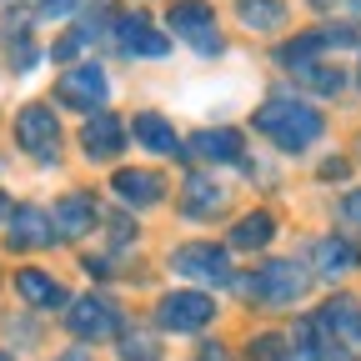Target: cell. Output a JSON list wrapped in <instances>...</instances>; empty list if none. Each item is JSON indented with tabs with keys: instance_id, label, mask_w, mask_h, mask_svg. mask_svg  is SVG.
I'll return each instance as SVG.
<instances>
[{
	"instance_id": "cell-22",
	"label": "cell",
	"mask_w": 361,
	"mask_h": 361,
	"mask_svg": "<svg viewBox=\"0 0 361 361\" xmlns=\"http://www.w3.org/2000/svg\"><path fill=\"white\" fill-rule=\"evenodd\" d=\"M311 256H316V271H326V276H341V271L361 266V256H356V246L346 236H322L311 246Z\"/></svg>"
},
{
	"instance_id": "cell-32",
	"label": "cell",
	"mask_w": 361,
	"mask_h": 361,
	"mask_svg": "<svg viewBox=\"0 0 361 361\" xmlns=\"http://www.w3.org/2000/svg\"><path fill=\"white\" fill-rule=\"evenodd\" d=\"M311 6H322V11H326V6H336V0H311Z\"/></svg>"
},
{
	"instance_id": "cell-14",
	"label": "cell",
	"mask_w": 361,
	"mask_h": 361,
	"mask_svg": "<svg viewBox=\"0 0 361 361\" xmlns=\"http://www.w3.org/2000/svg\"><path fill=\"white\" fill-rule=\"evenodd\" d=\"M80 146H85L90 161H111V156H121V146H126V126H121L111 111H96V116L85 121V130H80Z\"/></svg>"
},
{
	"instance_id": "cell-19",
	"label": "cell",
	"mask_w": 361,
	"mask_h": 361,
	"mask_svg": "<svg viewBox=\"0 0 361 361\" xmlns=\"http://www.w3.org/2000/svg\"><path fill=\"white\" fill-rule=\"evenodd\" d=\"M236 16H241L246 30H261V35H276L291 20L286 0H236Z\"/></svg>"
},
{
	"instance_id": "cell-12",
	"label": "cell",
	"mask_w": 361,
	"mask_h": 361,
	"mask_svg": "<svg viewBox=\"0 0 361 361\" xmlns=\"http://www.w3.org/2000/svg\"><path fill=\"white\" fill-rule=\"evenodd\" d=\"M111 191L126 201V206H135V211H146V206H156L161 196H166V176L161 171H135V166H126V171H116L111 176Z\"/></svg>"
},
{
	"instance_id": "cell-13",
	"label": "cell",
	"mask_w": 361,
	"mask_h": 361,
	"mask_svg": "<svg viewBox=\"0 0 361 361\" xmlns=\"http://www.w3.org/2000/svg\"><path fill=\"white\" fill-rule=\"evenodd\" d=\"M116 45H121V56H166L171 51V40L146 16H116Z\"/></svg>"
},
{
	"instance_id": "cell-20",
	"label": "cell",
	"mask_w": 361,
	"mask_h": 361,
	"mask_svg": "<svg viewBox=\"0 0 361 361\" xmlns=\"http://www.w3.org/2000/svg\"><path fill=\"white\" fill-rule=\"evenodd\" d=\"M226 206V191L216 186V180H206V176H186L180 180V211L186 216H216Z\"/></svg>"
},
{
	"instance_id": "cell-30",
	"label": "cell",
	"mask_w": 361,
	"mask_h": 361,
	"mask_svg": "<svg viewBox=\"0 0 361 361\" xmlns=\"http://www.w3.org/2000/svg\"><path fill=\"white\" fill-rule=\"evenodd\" d=\"M11 211H16V201H11L6 191H0V226H6V221H11Z\"/></svg>"
},
{
	"instance_id": "cell-6",
	"label": "cell",
	"mask_w": 361,
	"mask_h": 361,
	"mask_svg": "<svg viewBox=\"0 0 361 361\" xmlns=\"http://www.w3.org/2000/svg\"><path fill=\"white\" fill-rule=\"evenodd\" d=\"M171 266L180 271V276L201 281V286H231V281H236L231 256H226L221 246H211V241H186V246H176V251H171Z\"/></svg>"
},
{
	"instance_id": "cell-17",
	"label": "cell",
	"mask_w": 361,
	"mask_h": 361,
	"mask_svg": "<svg viewBox=\"0 0 361 361\" xmlns=\"http://www.w3.org/2000/svg\"><path fill=\"white\" fill-rule=\"evenodd\" d=\"M106 16H111V6H106V0H96V11H90L75 30H66V35L51 45V56H56L61 66H71V61L85 51V45H96V40H101V30H106V25H96V20H106Z\"/></svg>"
},
{
	"instance_id": "cell-4",
	"label": "cell",
	"mask_w": 361,
	"mask_h": 361,
	"mask_svg": "<svg viewBox=\"0 0 361 361\" xmlns=\"http://www.w3.org/2000/svg\"><path fill=\"white\" fill-rule=\"evenodd\" d=\"M166 25L196 45L201 56H221V30H216V11L206 6V0H171V11H166Z\"/></svg>"
},
{
	"instance_id": "cell-25",
	"label": "cell",
	"mask_w": 361,
	"mask_h": 361,
	"mask_svg": "<svg viewBox=\"0 0 361 361\" xmlns=\"http://www.w3.org/2000/svg\"><path fill=\"white\" fill-rule=\"evenodd\" d=\"M251 361H286V341L281 336H256L251 341Z\"/></svg>"
},
{
	"instance_id": "cell-33",
	"label": "cell",
	"mask_w": 361,
	"mask_h": 361,
	"mask_svg": "<svg viewBox=\"0 0 361 361\" xmlns=\"http://www.w3.org/2000/svg\"><path fill=\"white\" fill-rule=\"evenodd\" d=\"M0 361H11V356H6V351H0Z\"/></svg>"
},
{
	"instance_id": "cell-15",
	"label": "cell",
	"mask_w": 361,
	"mask_h": 361,
	"mask_svg": "<svg viewBox=\"0 0 361 361\" xmlns=\"http://www.w3.org/2000/svg\"><path fill=\"white\" fill-rule=\"evenodd\" d=\"M130 135H135V146H146V151H156V156H186L176 126H171L166 116H156V111H141V116H135V121H130Z\"/></svg>"
},
{
	"instance_id": "cell-3",
	"label": "cell",
	"mask_w": 361,
	"mask_h": 361,
	"mask_svg": "<svg viewBox=\"0 0 361 361\" xmlns=\"http://www.w3.org/2000/svg\"><path fill=\"white\" fill-rule=\"evenodd\" d=\"M16 146L30 161H56L61 156V121H56V111L40 106V101L20 106L16 111Z\"/></svg>"
},
{
	"instance_id": "cell-18",
	"label": "cell",
	"mask_w": 361,
	"mask_h": 361,
	"mask_svg": "<svg viewBox=\"0 0 361 361\" xmlns=\"http://www.w3.org/2000/svg\"><path fill=\"white\" fill-rule=\"evenodd\" d=\"M186 151H196L201 161H221V166H241L246 161V146H241L236 130H201Z\"/></svg>"
},
{
	"instance_id": "cell-11",
	"label": "cell",
	"mask_w": 361,
	"mask_h": 361,
	"mask_svg": "<svg viewBox=\"0 0 361 361\" xmlns=\"http://www.w3.org/2000/svg\"><path fill=\"white\" fill-rule=\"evenodd\" d=\"M6 246H11V251H40V246H56L51 216H45L40 206H16L11 221H6Z\"/></svg>"
},
{
	"instance_id": "cell-9",
	"label": "cell",
	"mask_w": 361,
	"mask_h": 361,
	"mask_svg": "<svg viewBox=\"0 0 361 361\" xmlns=\"http://www.w3.org/2000/svg\"><path fill=\"white\" fill-rule=\"evenodd\" d=\"M211 316H216V301H211L206 291H171V296H161V306H156V322H161L166 331H201Z\"/></svg>"
},
{
	"instance_id": "cell-16",
	"label": "cell",
	"mask_w": 361,
	"mask_h": 361,
	"mask_svg": "<svg viewBox=\"0 0 361 361\" xmlns=\"http://www.w3.org/2000/svg\"><path fill=\"white\" fill-rule=\"evenodd\" d=\"M16 291H20V301H25V306H40V311H56V306H66V301H71V296H66V286H61L56 276H45V271H35V266L16 271Z\"/></svg>"
},
{
	"instance_id": "cell-31",
	"label": "cell",
	"mask_w": 361,
	"mask_h": 361,
	"mask_svg": "<svg viewBox=\"0 0 361 361\" xmlns=\"http://www.w3.org/2000/svg\"><path fill=\"white\" fill-rule=\"evenodd\" d=\"M56 361H90L85 351H66V356H56Z\"/></svg>"
},
{
	"instance_id": "cell-23",
	"label": "cell",
	"mask_w": 361,
	"mask_h": 361,
	"mask_svg": "<svg viewBox=\"0 0 361 361\" xmlns=\"http://www.w3.org/2000/svg\"><path fill=\"white\" fill-rule=\"evenodd\" d=\"M271 236H276V216L271 211H251V216H241L231 226V246L236 251H261V246H271Z\"/></svg>"
},
{
	"instance_id": "cell-26",
	"label": "cell",
	"mask_w": 361,
	"mask_h": 361,
	"mask_svg": "<svg viewBox=\"0 0 361 361\" xmlns=\"http://www.w3.org/2000/svg\"><path fill=\"white\" fill-rule=\"evenodd\" d=\"M85 0H35V11L45 16V20H61V16H71V11H80Z\"/></svg>"
},
{
	"instance_id": "cell-27",
	"label": "cell",
	"mask_w": 361,
	"mask_h": 361,
	"mask_svg": "<svg viewBox=\"0 0 361 361\" xmlns=\"http://www.w3.org/2000/svg\"><path fill=\"white\" fill-rule=\"evenodd\" d=\"M341 221L351 226V231H361V191H351V196L341 201Z\"/></svg>"
},
{
	"instance_id": "cell-1",
	"label": "cell",
	"mask_w": 361,
	"mask_h": 361,
	"mask_svg": "<svg viewBox=\"0 0 361 361\" xmlns=\"http://www.w3.org/2000/svg\"><path fill=\"white\" fill-rule=\"evenodd\" d=\"M256 130L266 135L271 146H281V151H306V146H316L322 141V130H326V116L316 111V106H306V101H296V96H271L261 111H256Z\"/></svg>"
},
{
	"instance_id": "cell-2",
	"label": "cell",
	"mask_w": 361,
	"mask_h": 361,
	"mask_svg": "<svg viewBox=\"0 0 361 361\" xmlns=\"http://www.w3.org/2000/svg\"><path fill=\"white\" fill-rule=\"evenodd\" d=\"M306 281H311V276H306L296 261H266L256 276L241 281V291H246L251 301L271 306V311H281V306H296V301L306 296Z\"/></svg>"
},
{
	"instance_id": "cell-21",
	"label": "cell",
	"mask_w": 361,
	"mask_h": 361,
	"mask_svg": "<svg viewBox=\"0 0 361 361\" xmlns=\"http://www.w3.org/2000/svg\"><path fill=\"white\" fill-rule=\"evenodd\" d=\"M286 71H291V80H296V85L316 90V96H336V90L346 85L341 66H326V61H296V66H286Z\"/></svg>"
},
{
	"instance_id": "cell-8",
	"label": "cell",
	"mask_w": 361,
	"mask_h": 361,
	"mask_svg": "<svg viewBox=\"0 0 361 361\" xmlns=\"http://www.w3.org/2000/svg\"><path fill=\"white\" fill-rule=\"evenodd\" d=\"M311 322H316V331H322L336 351H341V346L361 351V301H356V296H331L322 311L311 316Z\"/></svg>"
},
{
	"instance_id": "cell-29",
	"label": "cell",
	"mask_w": 361,
	"mask_h": 361,
	"mask_svg": "<svg viewBox=\"0 0 361 361\" xmlns=\"http://www.w3.org/2000/svg\"><path fill=\"white\" fill-rule=\"evenodd\" d=\"M201 361H231V356H226L216 341H206V351H201Z\"/></svg>"
},
{
	"instance_id": "cell-24",
	"label": "cell",
	"mask_w": 361,
	"mask_h": 361,
	"mask_svg": "<svg viewBox=\"0 0 361 361\" xmlns=\"http://www.w3.org/2000/svg\"><path fill=\"white\" fill-rule=\"evenodd\" d=\"M121 361H161L156 336H146V331H121Z\"/></svg>"
},
{
	"instance_id": "cell-10",
	"label": "cell",
	"mask_w": 361,
	"mask_h": 361,
	"mask_svg": "<svg viewBox=\"0 0 361 361\" xmlns=\"http://www.w3.org/2000/svg\"><path fill=\"white\" fill-rule=\"evenodd\" d=\"M51 216V231L56 241H80L85 231H96V221H101V201L90 196V191H71L56 201V211H45Z\"/></svg>"
},
{
	"instance_id": "cell-28",
	"label": "cell",
	"mask_w": 361,
	"mask_h": 361,
	"mask_svg": "<svg viewBox=\"0 0 361 361\" xmlns=\"http://www.w3.org/2000/svg\"><path fill=\"white\" fill-rule=\"evenodd\" d=\"M341 176H346V161H326L322 166V180H341Z\"/></svg>"
},
{
	"instance_id": "cell-5",
	"label": "cell",
	"mask_w": 361,
	"mask_h": 361,
	"mask_svg": "<svg viewBox=\"0 0 361 361\" xmlns=\"http://www.w3.org/2000/svg\"><path fill=\"white\" fill-rule=\"evenodd\" d=\"M106 90L111 85H106V71L96 61H75L56 75V101L71 106V111H85V116L106 106Z\"/></svg>"
},
{
	"instance_id": "cell-7",
	"label": "cell",
	"mask_w": 361,
	"mask_h": 361,
	"mask_svg": "<svg viewBox=\"0 0 361 361\" xmlns=\"http://www.w3.org/2000/svg\"><path fill=\"white\" fill-rule=\"evenodd\" d=\"M66 326L80 336V341H106V336H116L121 331V311H116V301L111 296H80V301H71L66 306Z\"/></svg>"
}]
</instances>
